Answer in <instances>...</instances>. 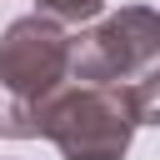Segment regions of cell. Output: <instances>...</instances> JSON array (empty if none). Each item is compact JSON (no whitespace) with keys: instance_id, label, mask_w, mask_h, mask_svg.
Here are the masks:
<instances>
[{"instance_id":"cell-1","label":"cell","mask_w":160,"mask_h":160,"mask_svg":"<svg viewBox=\"0 0 160 160\" xmlns=\"http://www.w3.org/2000/svg\"><path fill=\"white\" fill-rule=\"evenodd\" d=\"M135 85H85L70 80L45 100V140L65 160H120L140 130Z\"/></svg>"},{"instance_id":"cell-2","label":"cell","mask_w":160,"mask_h":160,"mask_svg":"<svg viewBox=\"0 0 160 160\" xmlns=\"http://www.w3.org/2000/svg\"><path fill=\"white\" fill-rule=\"evenodd\" d=\"M160 65V10L120 5L100 25L70 40V80L85 85H135Z\"/></svg>"},{"instance_id":"cell-3","label":"cell","mask_w":160,"mask_h":160,"mask_svg":"<svg viewBox=\"0 0 160 160\" xmlns=\"http://www.w3.org/2000/svg\"><path fill=\"white\" fill-rule=\"evenodd\" d=\"M70 40L75 35H65V25L40 10L10 20L0 35V85L30 105H45L70 85Z\"/></svg>"},{"instance_id":"cell-4","label":"cell","mask_w":160,"mask_h":160,"mask_svg":"<svg viewBox=\"0 0 160 160\" xmlns=\"http://www.w3.org/2000/svg\"><path fill=\"white\" fill-rule=\"evenodd\" d=\"M40 135H45V105H30L0 85V140H40Z\"/></svg>"},{"instance_id":"cell-5","label":"cell","mask_w":160,"mask_h":160,"mask_svg":"<svg viewBox=\"0 0 160 160\" xmlns=\"http://www.w3.org/2000/svg\"><path fill=\"white\" fill-rule=\"evenodd\" d=\"M100 5L105 0H40V15H50L60 25H85V20L100 15Z\"/></svg>"},{"instance_id":"cell-6","label":"cell","mask_w":160,"mask_h":160,"mask_svg":"<svg viewBox=\"0 0 160 160\" xmlns=\"http://www.w3.org/2000/svg\"><path fill=\"white\" fill-rule=\"evenodd\" d=\"M135 100H140V120L145 125H160V65L145 80H135Z\"/></svg>"}]
</instances>
